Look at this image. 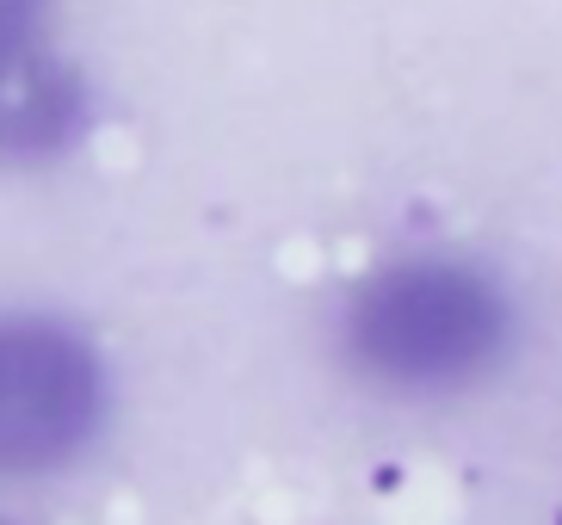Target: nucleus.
Instances as JSON below:
<instances>
[{"instance_id": "nucleus-1", "label": "nucleus", "mask_w": 562, "mask_h": 525, "mask_svg": "<svg viewBox=\"0 0 562 525\" xmlns=\"http://www.w3.org/2000/svg\"><path fill=\"white\" fill-rule=\"evenodd\" d=\"M513 297L458 254H402L365 272L340 315V346L365 383L396 396L470 390L513 353Z\"/></svg>"}, {"instance_id": "nucleus-2", "label": "nucleus", "mask_w": 562, "mask_h": 525, "mask_svg": "<svg viewBox=\"0 0 562 525\" xmlns=\"http://www.w3.org/2000/svg\"><path fill=\"white\" fill-rule=\"evenodd\" d=\"M99 346L56 315H0V476H50L105 427Z\"/></svg>"}, {"instance_id": "nucleus-3", "label": "nucleus", "mask_w": 562, "mask_h": 525, "mask_svg": "<svg viewBox=\"0 0 562 525\" xmlns=\"http://www.w3.org/2000/svg\"><path fill=\"white\" fill-rule=\"evenodd\" d=\"M44 0H0V161H38L75 143L81 81L44 31Z\"/></svg>"}]
</instances>
